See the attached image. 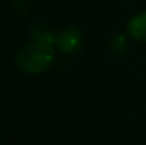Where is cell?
I'll return each instance as SVG.
<instances>
[{
  "label": "cell",
  "mask_w": 146,
  "mask_h": 145,
  "mask_svg": "<svg viewBox=\"0 0 146 145\" xmlns=\"http://www.w3.org/2000/svg\"><path fill=\"white\" fill-rule=\"evenodd\" d=\"M10 3L19 13H29L31 9V0H10Z\"/></svg>",
  "instance_id": "8992f818"
},
{
  "label": "cell",
  "mask_w": 146,
  "mask_h": 145,
  "mask_svg": "<svg viewBox=\"0 0 146 145\" xmlns=\"http://www.w3.org/2000/svg\"><path fill=\"white\" fill-rule=\"evenodd\" d=\"M128 31L135 40L146 43V11L135 14L128 21Z\"/></svg>",
  "instance_id": "3957f363"
},
{
  "label": "cell",
  "mask_w": 146,
  "mask_h": 145,
  "mask_svg": "<svg viewBox=\"0 0 146 145\" xmlns=\"http://www.w3.org/2000/svg\"><path fill=\"white\" fill-rule=\"evenodd\" d=\"M109 46H111V51L115 55H123L128 51V41H126L125 36H122L121 33H118L112 37Z\"/></svg>",
  "instance_id": "5b68a950"
},
{
  "label": "cell",
  "mask_w": 146,
  "mask_h": 145,
  "mask_svg": "<svg viewBox=\"0 0 146 145\" xmlns=\"http://www.w3.org/2000/svg\"><path fill=\"white\" fill-rule=\"evenodd\" d=\"M31 37L37 43H44V44H50V46L55 44V34L50 29L43 27V26L34 27L31 30Z\"/></svg>",
  "instance_id": "277c9868"
},
{
  "label": "cell",
  "mask_w": 146,
  "mask_h": 145,
  "mask_svg": "<svg viewBox=\"0 0 146 145\" xmlns=\"http://www.w3.org/2000/svg\"><path fill=\"white\" fill-rule=\"evenodd\" d=\"M54 60V50L50 44L31 43L19 51L16 63L17 67L29 74H41L48 70Z\"/></svg>",
  "instance_id": "6da1fadb"
},
{
  "label": "cell",
  "mask_w": 146,
  "mask_h": 145,
  "mask_svg": "<svg viewBox=\"0 0 146 145\" xmlns=\"http://www.w3.org/2000/svg\"><path fill=\"white\" fill-rule=\"evenodd\" d=\"M55 46L58 47L60 51L67 53V54L77 53L82 46L81 31L74 26H70L61 30L58 34H55Z\"/></svg>",
  "instance_id": "7a4b0ae2"
}]
</instances>
